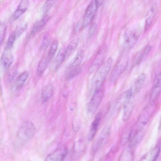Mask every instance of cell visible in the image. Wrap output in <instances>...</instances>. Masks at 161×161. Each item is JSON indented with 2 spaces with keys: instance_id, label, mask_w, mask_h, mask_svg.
<instances>
[{
  "instance_id": "cell-1",
  "label": "cell",
  "mask_w": 161,
  "mask_h": 161,
  "mask_svg": "<svg viewBox=\"0 0 161 161\" xmlns=\"http://www.w3.org/2000/svg\"><path fill=\"white\" fill-rule=\"evenodd\" d=\"M112 62V58H109L96 71L91 83V90L92 93L100 89L110 70Z\"/></svg>"
},
{
  "instance_id": "cell-2",
  "label": "cell",
  "mask_w": 161,
  "mask_h": 161,
  "mask_svg": "<svg viewBox=\"0 0 161 161\" xmlns=\"http://www.w3.org/2000/svg\"><path fill=\"white\" fill-rule=\"evenodd\" d=\"M35 128L32 123L30 121L24 122L20 126L17 134L18 138L23 142L30 140L34 136Z\"/></svg>"
},
{
  "instance_id": "cell-3",
  "label": "cell",
  "mask_w": 161,
  "mask_h": 161,
  "mask_svg": "<svg viewBox=\"0 0 161 161\" xmlns=\"http://www.w3.org/2000/svg\"><path fill=\"white\" fill-rule=\"evenodd\" d=\"M128 63V58L125 54L121 55L111 73L110 80L112 81L116 80L126 69Z\"/></svg>"
},
{
  "instance_id": "cell-4",
  "label": "cell",
  "mask_w": 161,
  "mask_h": 161,
  "mask_svg": "<svg viewBox=\"0 0 161 161\" xmlns=\"http://www.w3.org/2000/svg\"><path fill=\"white\" fill-rule=\"evenodd\" d=\"M107 48L105 45L102 46L97 53L96 56L88 67V71L91 74L96 71L103 63L107 53Z\"/></svg>"
},
{
  "instance_id": "cell-5",
  "label": "cell",
  "mask_w": 161,
  "mask_h": 161,
  "mask_svg": "<svg viewBox=\"0 0 161 161\" xmlns=\"http://www.w3.org/2000/svg\"><path fill=\"white\" fill-rule=\"evenodd\" d=\"M98 7L96 0H93L90 2L84 14L82 25V28H86L92 23Z\"/></svg>"
},
{
  "instance_id": "cell-6",
  "label": "cell",
  "mask_w": 161,
  "mask_h": 161,
  "mask_svg": "<svg viewBox=\"0 0 161 161\" xmlns=\"http://www.w3.org/2000/svg\"><path fill=\"white\" fill-rule=\"evenodd\" d=\"M111 130V126H105L102 129L94 142L92 147L93 152L97 151L106 143L109 136Z\"/></svg>"
},
{
  "instance_id": "cell-7",
  "label": "cell",
  "mask_w": 161,
  "mask_h": 161,
  "mask_svg": "<svg viewBox=\"0 0 161 161\" xmlns=\"http://www.w3.org/2000/svg\"><path fill=\"white\" fill-rule=\"evenodd\" d=\"M141 30L136 28L127 32L125 34L123 43L124 47L125 49L131 48L136 42L140 36Z\"/></svg>"
},
{
  "instance_id": "cell-8",
  "label": "cell",
  "mask_w": 161,
  "mask_h": 161,
  "mask_svg": "<svg viewBox=\"0 0 161 161\" xmlns=\"http://www.w3.org/2000/svg\"><path fill=\"white\" fill-rule=\"evenodd\" d=\"M67 153V147L61 145L48 155L44 161H64Z\"/></svg>"
},
{
  "instance_id": "cell-9",
  "label": "cell",
  "mask_w": 161,
  "mask_h": 161,
  "mask_svg": "<svg viewBox=\"0 0 161 161\" xmlns=\"http://www.w3.org/2000/svg\"><path fill=\"white\" fill-rule=\"evenodd\" d=\"M103 95V90L100 89L95 92L89 102L88 106V112L92 115L97 110L102 100Z\"/></svg>"
},
{
  "instance_id": "cell-10",
  "label": "cell",
  "mask_w": 161,
  "mask_h": 161,
  "mask_svg": "<svg viewBox=\"0 0 161 161\" xmlns=\"http://www.w3.org/2000/svg\"><path fill=\"white\" fill-rule=\"evenodd\" d=\"M161 92V72L156 77L153 83L150 95L151 103L154 104Z\"/></svg>"
},
{
  "instance_id": "cell-11",
  "label": "cell",
  "mask_w": 161,
  "mask_h": 161,
  "mask_svg": "<svg viewBox=\"0 0 161 161\" xmlns=\"http://www.w3.org/2000/svg\"><path fill=\"white\" fill-rule=\"evenodd\" d=\"M13 60L14 57L11 49L5 47L1 58V64L5 71L9 69Z\"/></svg>"
},
{
  "instance_id": "cell-12",
  "label": "cell",
  "mask_w": 161,
  "mask_h": 161,
  "mask_svg": "<svg viewBox=\"0 0 161 161\" xmlns=\"http://www.w3.org/2000/svg\"><path fill=\"white\" fill-rule=\"evenodd\" d=\"M150 117V114L147 110H144L140 114L131 130L137 132L143 130Z\"/></svg>"
},
{
  "instance_id": "cell-13",
  "label": "cell",
  "mask_w": 161,
  "mask_h": 161,
  "mask_svg": "<svg viewBox=\"0 0 161 161\" xmlns=\"http://www.w3.org/2000/svg\"><path fill=\"white\" fill-rule=\"evenodd\" d=\"M132 98V91L131 89H129L123 92L116 100L114 107V110H119L122 106L124 107L126 102L130 100Z\"/></svg>"
},
{
  "instance_id": "cell-14",
  "label": "cell",
  "mask_w": 161,
  "mask_h": 161,
  "mask_svg": "<svg viewBox=\"0 0 161 161\" xmlns=\"http://www.w3.org/2000/svg\"><path fill=\"white\" fill-rule=\"evenodd\" d=\"M29 1L22 0L20 2L17 8L12 14L10 19L11 21H13L23 14L28 9L29 5Z\"/></svg>"
},
{
  "instance_id": "cell-15",
  "label": "cell",
  "mask_w": 161,
  "mask_h": 161,
  "mask_svg": "<svg viewBox=\"0 0 161 161\" xmlns=\"http://www.w3.org/2000/svg\"><path fill=\"white\" fill-rule=\"evenodd\" d=\"M102 113L98 112L96 115L95 118L92 123L88 135L87 139L90 141L92 140L95 136L100 123L102 118Z\"/></svg>"
},
{
  "instance_id": "cell-16",
  "label": "cell",
  "mask_w": 161,
  "mask_h": 161,
  "mask_svg": "<svg viewBox=\"0 0 161 161\" xmlns=\"http://www.w3.org/2000/svg\"><path fill=\"white\" fill-rule=\"evenodd\" d=\"M49 16L47 14L43 15L40 19L37 20L34 24L31 30L30 37L33 36L47 23L49 19Z\"/></svg>"
},
{
  "instance_id": "cell-17",
  "label": "cell",
  "mask_w": 161,
  "mask_h": 161,
  "mask_svg": "<svg viewBox=\"0 0 161 161\" xmlns=\"http://www.w3.org/2000/svg\"><path fill=\"white\" fill-rule=\"evenodd\" d=\"M134 147L130 144L124 148L119 156L118 161H134Z\"/></svg>"
},
{
  "instance_id": "cell-18",
  "label": "cell",
  "mask_w": 161,
  "mask_h": 161,
  "mask_svg": "<svg viewBox=\"0 0 161 161\" xmlns=\"http://www.w3.org/2000/svg\"><path fill=\"white\" fill-rule=\"evenodd\" d=\"M160 152V148L156 146L146 153L142 157L141 161H156Z\"/></svg>"
},
{
  "instance_id": "cell-19",
  "label": "cell",
  "mask_w": 161,
  "mask_h": 161,
  "mask_svg": "<svg viewBox=\"0 0 161 161\" xmlns=\"http://www.w3.org/2000/svg\"><path fill=\"white\" fill-rule=\"evenodd\" d=\"M84 149V144L82 141L79 140L75 142L71 151V159H74L78 157L83 153Z\"/></svg>"
},
{
  "instance_id": "cell-20",
  "label": "cell",
  "mask_w": 161,
  "mask_h": 161,
  "mask_svg": "<svg viewBox=\"0 0 161 161\" xmlns=\"http://www.w3.org/2000/svg\"><path fill=\"white\" fill-rule=\"evenodd\" d=\"M65 49L63 47L58 51L52 65V68L53 70H57L65 59Z\"/></svg>"
},
{
  "instance_id": "cell-21",
  "label": "cell",
  "mask_w": 161,
  "mask_h": 161,
  "mask_svg": "<svg viewBox=\"0 0 161 161\" xmlns=\"http://www.w3.org/2000/svg\"><path fill=\"white\" fill-rule=\"evenodd\" d=\"M133 108V101L132 98L125 103L123 107V112L122 119L126 121L130 118L131 114Z\"/></svg>"
},
{
  "instance_id": "cell-22",
  "label": "cell",
  "mask_w": 161,
  "mask_h": 161,
  "mask_svg": "<svg viewBox=\"0 0 161 161\" xmlns=\"http://www.w3.org/2000/svg\"><path fill=\"white\" fill-rule=\"evenodd\" d=\"M29 75V72L25 71L20 74L17 78L14 84V88L19 90L23 86Z\"/></svg>"
},
{
  "instance_id": "cell-23",
  "label": "cell",
  "mask_w": 161,
  "mask_h": 161,
  "mask_svg": "<svg viewBox=\"0 0 161 161\" xmlns=\"http://www.w3.org/2000/svg\"><path fill=\"white\" fill-rule=\"evenodd\" d=\"M53 93V88L51 85L43 88L42 92V103H47L52 97Z\"/></svg>"
},
{
  "instance_id": "cell-24",
  "label": "cell",
  "mask_w": 161,
  "mask_h": 161,
  "mask_svg": "<svg viewBox=\"0 0 161 161\" xmlns=\"http://www.w3.org/2000/svg\"><path fill=\"white\" fill-rule=\"evenodd\" d=\"M50 58L48 56L42 58L39 62L37 68L36 74L37 76H41L48 64Z\"/></svg>"
},
{
  "instance_id": "cell-25",
  "label": "cell",
  "mask_w": 161,
  "mask_h": 161,
  "mask_svg": "<svg viewBox=\"0 0 161 161\" xmlns=\"http://www.w3.org/2000/svg\"><path fill=\"white\" fill-rule=\"evenodd\" d=\"M79 39L76 38L72 40L69 43L65 49V59L68 58L75 51L78 45Z\"/></svg>"
},
{
  "instance_id": "cell-26",
  "label": "cell",
  "mask_w": 161,
  "mask_h": 161,
  "mask_svg": "<svg viewBox=\"0 0 161 161\" xmlns=\"http://www.w3.org/2000/svg\"><path fill=\"white\" fill-rule=\"evenodd\" d=\"M84 56V52L82 50L79 51L75 57L73 62L70 65L69 69L79 66L82 61Z\"/></svg>"
},
{
  "instance_id": "cell-27",
  "label": "cell",
  "mask_w": 161,
  "mask_h": 161,
  "mask_svg": "<svg viewBox=\"0 0 161 161\" xmlns=\"http://www.w3.org/2000/svg\"><path fill=\"white\" fill-rule=\"evenodd\" d=\"M146 78V75L142 73L136 80L134 84V89L136 92H138L142 86Z\"/></svg>"
},
{
  "instance_id": "cell-28",
  "label": "cell",
  "mask_w": 161,
  "mask_h": 161,
  "mask_svg": "<svg viewBox=\"0 0 161 161\" xmlns=\"http://www.w3.org/2000/svg\"><path fill=\"white\" fill-rule=\"evenodd\" d=\"M82 68L81 66H79L76 67L69 69L66 75V79L67 80H69L80 74L81 72Z\"/></svg>"
},
{
  "instance_id": "cell-29",
  "label": "cell",
  "mask_w": 161,
  "mask_h": 161,
  "mask_svg": "<svg viewBox=\"0 0 161 161\" xmlns=\"http://www.w3.org/2000/svg\"><path fill=\"white\" fill-rule=\"evenodd\" d=\"M58 43L57 40H55L52 43L48 54L50 59L52 58L54 56L58 47Z\"/></svg>"
},
{
  "instance_id": "cell-30",
  "label": "cell",
  "mask_w": 161,
  "mask_h": 161,
  "mask_svg": "<svg viewBox=\"0 0 161 161\" xmlns=\"http://www.w3.org/2000/svg\"><path fill=\"white\" fill-rule=\"evenodd\" d=\"M57 0H47L43 5L42 11L43 15L47 14V13L50 10L51 7L56 2Z\"/></svg>"
},
{
  "instance_id": "cell-31",
  "label": "cell",
  "mask_w": 161,
  "mask_h": 161,
  "mask_svg": "<svg viewBox=\"0 0 161 161\" xmlns=\"http://www.w3.org/2000/svg\"><path fill=\"white\" fill-rule=\"evenodd\" d=\"M51 41V38L48 34L45 35L43 38L41 46V49L44 51L49 46Z\"/></svg>"
},
{
  "instance_id": "cell-32",
  "label": "cell",
  "mask_w": 161,
  "mask_h": 161,
  "mask_svg": "<svg viewBox=\"0 0 161 161\" xmlns=\"http://www.w3.org/2000/svg\"><path fill=\"white\" fill-rule=\"evenodd\" d=\"M27 27V25L25 23L21 24L17 26L14 31L16 38L18 37L26 30Z\"/></svg>"
},
{
  "instance_id": "cell-33",
  "label": "cell",
  "mask_w": 161,
  "mask_h": 161,
  "mask_svg": "<svg viewBox=\"0 0 161 161\" xmlns=\"http://www.w3.org/2000/svg\"><path fill=\"white\" fill-rule=\"evenodd\" d=\"M16 38V35L14 31H13L9 35L5 47L11 49Z\"/></svg>"
},
{
  "instance_id": "cell-34",
  "label": "cell",
  "mask_w": 161,
  "mask_h": 161,
  "mask_svg": "<svg viewBox=\"0 0 161 161\" xmlns=\"http://www.w3.org/2000/svg\"><path fill=\"white\" fill-rule=\"evenodd\" d=\"M7 26L6 24L1 21L0 24V42L1 45L4 38Z\"/></svg>"
},
{
  "instance_id": "cell-35",
  "label": "cell",
  "mask_w": 161,
  "mask_h": 161,
  "mask_svg": "<svg viewBox=\"0 0 161 161\" xmlns=\"http://www.w3.org/2000/svg\"><path fill=\"white\" fill-rule=\"evenodd\" d=\"M17 73V70L16 68L12 69L8 73L7 80L9 82H11L14 78Z\"/></svg>"
},
{
  "instance_id": "cell-36",
  "label": "cell",
  "mask_w": 161,
  "mask_h": 161,
  "mask_svg": "<svg viewBox=\"0 0 161 161\" xmlns=\"http://www.w3.org/2000/svg\"><path fill=\"white\" fill-rule=\"evenodd\" d=\"M97 25L95 22L93 23L90 27L88 32L89 37H91L94 34L97 28Z\"/></svg>"
},
{
  "instance_id": "cell-37",
  "label": "cell",
  "mask_w": 161,
  "mask_h": 161,
  "mask_svg": "<svg viewBox=\"0 0 161 161\" xmlns=\"http://www.w3.org/2000/svg\"><path fill=\"white\" fill-rule=\"evenodd\" d=\"M143 56L142 52L138 53L134 58L133 62V66L138 64L141 61Z\"/></svg>"
},
{
  "instance_id": "cell-38",
  "label": "cell",
  "mask_w": 161,
  "mask_h": 161,
  "mask_svg": "<svg viewBox=\"0 0 161 161\" xmlns=\"http://www.w3.org/2000/svg\"><path fill=\"white\" fill-rule=\"evenodd\" d=\"M152 22V19L151 17H148L146 21V23L145 26V31H147L150 27Z\"/></svg>"
},
{
  "instance_id": "cell-39",
  "label": "cell",
  "mask_w": 161,
  "mask_h": 161,
  "mask_svg": "<svg viewBox=\"0 0 161 161\" xmlns=\"http://www.w3.org/2000/svg\"><path fill=\"white\" fill-rule=\"evenodd\" d=\"M151 47L150 45L146 46L142 52L143 56L147 55L150 51Z\"/></svg>"
},
{
  "instance_id": "cell-40",
  "label": "cell",
  "mask_w": 161,
  "mask_h": 161,
  "mask_svg": "<svg viewBox=\"0 0 161 161\" xmlns=\"http://www.w3.org/2000/svg\"><path fill=\"white\" fill-rule=\"evenodd\" d=\"M100 161H111V157L109 154L105 155L101 159Z\"/></svg>"
},
{
  "instance_id": "cell-41",
  "label": "cell",
  "mask_w": 161,
  "mask_h": 161,
  "mask_svg": "<svg viewBox=\"0 0 161 161\" xmlns=\"http://www.w3.org/2000/svg\"><path fill=\"white\" fill-rule=\"evenodd\" d=\"M96 1L98 7H100L102 4L103 2V0Z\"/></svg>"
},
{
  "instance_id": "cell-42",
  "label": "cell",
  "mask_w": 161,
  "mask_h": 161,
  "mask_svg": "<svg viewBox=\"0 0 161 161\" xmlns=\"http://www.w3.org/2000/svg\"><path fill=\"white\" fill-rule=\"evenodd\" d=\"M159 130L161 129V116L160 119L159 125Z\"/></svg>"
}]
</instances>
